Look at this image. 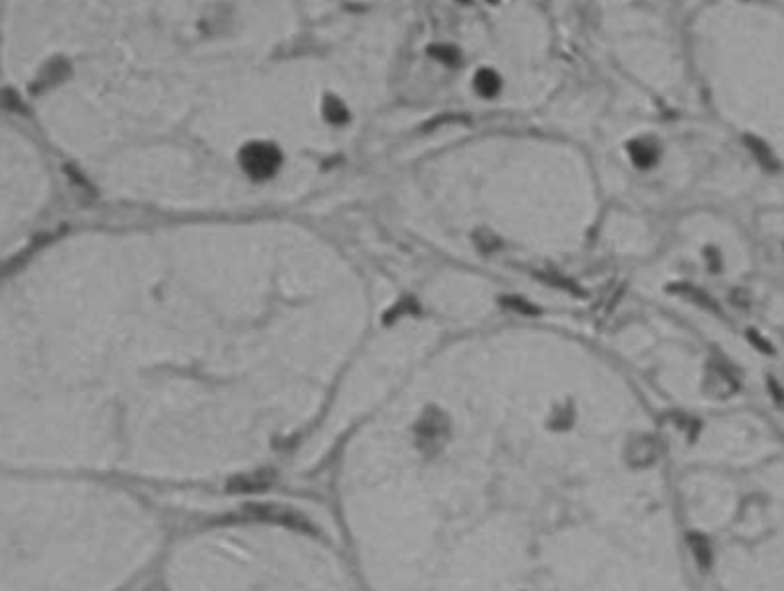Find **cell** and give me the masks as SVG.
I'll list each match as a JSON object with an SVG mask.
<instances>
[{"instance_id":"8992f818","label":"cell","mask_w":784,"mask_h":591,"mask_svg":"<svg viewBox=\"0 0 784 591\" xmlns=\"http://www.w3.org/2000/svg\"><path fill=\"white\" fill-rule=\"evenodd\" d=\"M248 168L255 175H269V172L276 168V156H273L271 149L266 147H255L253 152L248 154Z\"/></svg>"},{"instance_id":"3957f363","label":"cell","mask_w":784,"mask_h":591,"mask_svg":"<svg viewBox=\"0 0 784 591\" xmlns=\"http://www.w3.org/2000/svg\"><path fill=\"white\" fill-rule=\"evenodd\" d=\"M658 459V443L649 436L635 438L629 445V461L635 468H647Z\"/></svg>"},{"instance_id":"7a4b0ae2","label":"cell","mask_w":784,"mask_h":591,"mask_svg":"<svg viewBox=\"0 0 784 591\" xmlns=\"http://www.w3.org/2000/svg\"><path fill=\"white\" fill-rule=\"evenodd\" d=\"M69 74H72V65H69L67 60L56 58V60L46 62V65L42 67V72H39V76L33 81V90L44 92V90L56 88V85H60L62 81H67Z\"/></svg>"},{"instance_id":"5b68a950","label":"cell","mask_w":784,"mask_h":591,"mask_svg":"<svg viewBox=\"0 0 784 591\" xmlns=\"http://www.w3.org/2000/svg\"><path fill=\"white\" fill-rule=\"evenodd\" d=\"M746 147L750 149V154L755 156L757 163L762 165L764 170H771V172L780 170V163H778V159H775L773 149L768 147V145L764 143V140H759V138H755V136H748V138H746Z\"/></svg>"},{"instance_id":"277c9868","label":"cell","mask_w":784,"mask_h":591,"mask_svg":"<svg viewBox=\"0 0 784 591\" xmlns=\"http://www.w3.org/2000/svg\"><path fill=\"white\" fill-rule=\"evenodd\" d=\"M688 548L695 557V562L700 564L702 571H709L713 566V546L711 541L700 532H691L688 534Z\"/></svg>"},{"instance_id":"8fae6325","label":"cell","mask_w":784,"mask_h":591,"mask_svg":"<svg viewBox=\"0 0 784 591\" xmlns=\"http://www.w3.org/2000/svg\"><path fill=\"white\" fill-rule=\"evenodd\" d=\"M766 388L771 392V397L778 401V404H784V388L775 381V378H766Z\"/></svg>"},{"instance_id":"7c38bea8","label":"cell","mask_w":784,"mask_h":591,"mask_svg":"<svg viewBox=\"0 0 784 591\" xmlns=\"http://www.w3.org/2000/svg\"><path fill=\"white\" fill-rule=\"evenodd\" d=\"M704 255H707V262H709V269L713 271V273H718L720 269H723V262H720V255H718V250L716 248H707L704 250Z\"/></svg>"},{"instance_id":"6da1fadb","label":"cell","mask_w":784,"mask_h":591,"mask_svg":"<svg viewBox=\"0 0 784 591\" xmlns=\"http://www.w3.org/2000/svg\"><path fill=\"white\" fill-rule=\"evenodd\" d=\"M163 550L133 486L0 466V591H131Z\"/></svg>"},{"instance_id":"9c48e42d","label":"cell","mask_w":784,"mask_h":591,"mask_svg":"<svg viewBox=\"0 0 784 591\" xmlns=\"http://www.w3.org/2000/svg\"><path fill=\"white\" fill-rule=\"evenodd\" d=\"M0 108L3 110H12V113H21L23 110V101L19 99V94L17 92H12V90H0Z\"/></svg>"},{"instance_id":"30bf717a","label":"cell","mask_w":784,"mask_h":591,"mask_svg":"<svg viewBox=\"0 0 784 591\" xmlns=\"http://www.w3.org/2000/svg\"><path fill=\"white\" fill-rule=\"evenodd\" d=\"M746 335H748V342H750L752 346H755V349H759V351H762V353H771V356H773V353H775V349H773V346H771V342H768V340H764V337L759 335L757 330H748Z\"/></svg>"},{"instance_id":"ba28073f","label":"cell","mask_w":784,"mask_h":591,"mask_svg":"<svg viewBox=\"0 0 784 591\" xmlns=\"http://www.w3.org/2000/svg\"><path fill=\"white\" fill-rule=\"evenodd\" d=\"M677 291L679 294H684L688 301L691 303H697L700 307H704V310H709V312H716V314H720V307H718V303L713 301V298L707 294V291H702V289H697V287H688V285H684V287H677Z\"/></svg>"},{"instance_id":"52a82bcc","label":"cell","mask_w":784,"mask_h":591,"mask_svg":"<svg viewBox=\"0 0 784 591\" xmlns=\"http://www.w3.org/2000/svg\"><path fill=\"white\" fill-rule=\"evenodd\" d=\"M631 156L633 161L642 165V168H649L656 159H658V147L652 143V140H635L631 145Z\"/></svg>"}]
</instances>
